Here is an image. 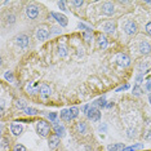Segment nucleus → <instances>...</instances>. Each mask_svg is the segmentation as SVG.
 <instances>
[{"label":"nucleus","mask_w":151,"mask_h":151,"mask_svg":"<svg viewBox=\"0 0 151 151\" xmlns=\"http://www.w3.org/2000/svg\"><path fill=\"white\" fill-rule=\"evenodd\" d=\"M94 106H99V107H106V98H105V96L104 97H101V98H98L97 101L94 102Z\"/></svg>","instance_id":"obj_23"},{"label":"nucleus","mask_w":151,"mask_h":151,"mask_svg":"<svg viewBox=\"0 0 151 151\" xmlns=\"http://www.w3.org/2000/svg\"><path fill=\"white\" fill-rule=\"evenodd\" d=\"M29 43H30V37L27 36L26 34H19V35L16 37V44L19 48H22V49L29 47Z\"/></svg>","instance_id":"obj_6"},{"label":"nucleus","mask_w":151,"mask_h":151,"mask_svg":"<svg viewBox=\"0 0 151 151\" xmlns=\"http://www.w3.org/2000/svg\"><path fill=\"white\" fill-rule=\"evenodd\" d=\"M50 16H52L53 18H56V21L60 23L61 27H66V26L68 25V19H67V17H66V16L61 14V13H56V12L50 13Z\"/></svg>","instance_id":"obj_9"},{"label":"nucleus","mask_w":151,"mask_h":151,"mask_svg":"<svg viewBox=\"0 0 151 151\" xmlns=\"http://www.w3.org/2000/svg\"><path fill=\"white\" fill-rule=\"evenodd\" d=\"M26 89H27V92H29V93H35V92H37V87L32 88V84H27Z\"/></svg>","instance_id":"obj_31"},{"label":"nucleus","mask_w":151,"mask_h":151,"mask_svg":"<svg viewBox=\"0 0 151 151\" xmlns=\"http://www.w3.org/2000/svg\"><path fill=\"white\" fill-rule=\"evenodd\" d=\"M58 143H60V137L57 134H52L49 137V139H48V145H49L50 149H56Z\"/></svg>","instance_id":"obj_15"},{"label":"nucleus","mask_w":151,"mask_h":151,"mask_svg":"<svg viewBox=\"0 0 151 151\" xmlns=\"http://www.w3.org/2000/svg\"><path fill=\"white\" fill-rule=\"evenodd\" d=\"M146 91H149V92H151V79H150V80L149 81H147V83H146Z\"/></svg>","instance_id":"obj_43"},{"label":"nucleus","mask_w":151,"mask_h":151,"mask_svg":"<svg viewBox=\"0 0 151 151\" xmlns=\"http://www.w3.org/2000/svg\"><path fill=\"white\" fill-rule=\"evenodd\" d=\"M23 112H25L26 115H29V116H35V115H37L39 114V110H36V109H34V107H27L23 110Z\"/></svg>","instance_id":"obj_20"},{"label":"nucleus","mask_w":151,"mask_h":151,"mask_svg":"<svg viewBox=\"0 0 151 151\" xmlns=\"http://www.w3.org/2000/svg\"><path fill=\"white\" fill-rule=\"evenodd\" d=\"M102 13L105 16H112L115 13V8H114V4L112 3H104L102 4Z\"/></svg>","instance_id":"obj_10"},{"label":"nucleus","mask_w":151,"mask_h":151,"mask_svg":"<svg viewBox=\"0 0 151 151\" xmlns=\"http://www.w3.org/2000/svg\"><path fill=\"white\" fill-rule=\"evenodd\" d=\"M87 130H88L87 123L79 122L78 124H76V132H78V133H80V134H84V133H87Z\"/></svg>","instance_id":"obj_19"},{"label":"nucleus","mask_w":151,"mask_h":151,"mask_svg":"<svg viewBox=\"0 0 151 151\" xmlns=\"http://www.w3.org/2000/svg\"><path fill=\"white\" fill-rule=\"evenodd\" d=\"M67 53H68V52H67V48L65 47V45H60V47H58V54H60V56L62 57V58L66 57Z\"/></svg>","instance_id":"obj_22"},{"label":"nucleus","mask_w":151,"mask_h":151,"mask_svg":"<svg viewBox=\"0 0 151 151\" xmlns=\"http://www.w3.org/2000/svg\"><path fill=\"white\" fill-rule=\"evenodd\" d=\"M147 68H149V65H147L146 62H141V63L138 65V70H139V71H143V73H146Z\"/></svg>","instance_id":"obj_29"},{"label":"nucleus","mask_w":151,"mask_h":151,"mask_svg":"<svg viewBox=\"0 0 151 151\" xmlns=\"http://www.w3.org/2000/svg\"><path fill=\"white\" fill-rule=\"evenodd\" d=\"M39 92H40V94H42L43 98H48L50 94H52V89H50V87H49V85H47V84H42V85H40Z\"/></svg>","instance_id":"obj_13"},{"label":"nucleus","mask_w":151,"mask_h":151,"mask_svg":"<svg viewBox=\"0 0 151 151\" xmlns=\"http://www.w3.org/2000/svg\"><path fill=\"white\" fill-rule=\"evenodd\" d=\"M54 132H56V134L58 137H63L65 134H66V129H65V127L61 125V124H58V123L54 124Z\"/></svg>","instance_id":"obj_17"},{"label":"nucleus","mask_w":151,"mask_h":151,"mask_svg":"<svg viewBox=\"0 0 151 151\" xmlns=\"http://www.w3.org/2000/svg\"><path fill=\"white\" fill-rule=\"evenodd\" d=\"M16 22V17L13 16V14H9V16H6V23H14Z\"/></svg>","instance_id":"obj_32"},{"label":"nucleus","mask_w":151,"mask_h":151,"mask_svg":"<svg viewBox=\"0 0 151 151\" xmlns=\"http://www.w3.org/2000/svg\"><path fill=\"white\" fill-rule=\"evenodd\" d=\"M124 149H125L124 143H112V145H109L107 146V150L109 151H123Z\"/></svg>","instance_id":"obj_18"},{"label":"nucleus","mask_w":151,"mask_h":151,"mask_svg":"<svg viewBox=\"0 0 151 151\" xmlns=\"http://www.w3.org/2000/svg\"><path fill=\"white\" fill-rule=\"evenodd\" d=\"M141 94H142V89L139 88L138 84H136L133 87V96H141Z\"/></svg>","instance_id":"obj_27"},{"label":"nucleus","mask_w":151,"mask_h":151,"mask_svg":"<svg viewBox=\"0 0 151 151\" xmlns=\"http://www.w3.org/2000/svg\"><path fill=\"white\" fill-rule=\"evenodd\" d=\"M145 30H146V32H147V34H149V35L151 36V21L146 23V27H145Z\"/></svg>","instance_id":"obj_37"},{"label":"nucleus","mask_w":151,"mask_h":151,"mask_svg":"<svg viewBox=\"0 0 151 151\" xmlns=\"http://www.w3.org/2000/svg\"><path fill=\"white\" fill-rule=\"evenodd\" d=\"M50 132V125L49 123H47L45 120H39L36 123V133L40 137H48Z\"/></svg>","instance_id":"obj_2"},{"label":"nucleus","mask_w":151,"mask_h":151,"mask_svg":"<svg viewBox=\"0 0 151 151\" xmlns=\"http://www.w3.org/2000/svg\"><path fill=\"white\" fill-rule=\"evenodd\" d=\"M26 16L29 17L30 19H36L37 17H39V8L34 4L26 6Z\"/></svg>","instance_id":"obj_8"},{"label":"nucleus","mask_w":151,"mask_h":151,"mask_svg":"<svg viewBox=\"0 0 151 151\" xmlns=\"http://www.w3.org/2000/svg\"><path fill=\"white\" fill-rule=\"evenodd\" d=\"M6 142H8V141H6V138H3V139H1V147H5V146H6Z\"/></svg>","instance_id":"obj_44"},{"label":"nucleus","mask_w":151,"mask_h":151,"mask_svg":"<svg viewBox=\"0 0 151 151\" xmlns=\"http://www.w3.org/2000/svg\"><path fill=\"white\" fill-rule=\"evenodd\" d=\"M149 102H150V105H151V93L149 94Z\"/></svg>","instance_id":"obj_46"},{"label":"nucleus","mask_w":151,"mask_h":151,"mask_svg":"<svg viewBox=\"0 0 151 151\" xmlns=\"http://www.w3.org/2000/svg\"><path fill=\"white\" fill-rule=\"evenodd\" d=\"M138 49H139L141 54H145V56H146V54L151 53V44L149 42H141Z\"/></svg>","instance_id":"obj_11"},{"label":"nucleus","mask_w":151,"mask_h":151,"mask_svg":"<svg viewBox=\"0 0 151 151\" xmlns=\"http://www.w3.org/2000/svg\"><path fill=\"white\" fill-rule=\"evenodd\" d=\"M70 4H71V5H74L75 8H80V6H83L84 1H83V0H80V1H71Z\"/></svg>","instance_id":"obj_34"},{"label":"nucleus","mask_w":151,"mask_h":151,"mask_svg":"<svg viewBox=\"0 0 151 151\" xmlns=\"http://www.w3.org/2000/svg\"><path fill=\"white\" fill-rule=\"evenodd\" d=\"M16 106H17V107H18L19 110H22V111H23V110H25V109L27 107L26 102L23 101V99H17V101H16Z\"/></svg>","instance_id":"obj_24"},{"label":"nucleus","mask_w":151,"mask_h":151,"mask_svg":"<svg viewBox=\"0 0 151 151\" xmlns=\"http://www.w3.org/2000/svg\"><path fill=\"white\" fill-rule=\"evenodd\" d=\"M102 30L106 32V34H114L115 32V23L112 22V21H107V22H105L104 25H102Z\"/></svg>","instance_id":"obj_12"},{"label":"nucleus","mask_w":151,"mask_h":151,"mask_svg":"<svg viewBox=\"0 0 151 151\" xmlns=\"http://www.w3.org/2000/svg\"><path fill=\"white\" fill-rule=\"evenodd\" d=\"M57 118H58L57 112H49V114H48V119H49L50 123H53V124L57 123Z\"/></svg>","instance_id":"obj_25"},{"label":"nucleus","mask_w":151,"mask_h":151,"mask_svg":"<svg viewBox=\"0 0 151 151\" xmlns=\"http://www.w3.org/2000/svg\"><path fill=\"white\" fill-rule=\"evenodd\" d=\"M106 128H107L106 124H101V125H99V128H98V130H99V132H106Z\"/></svg>","instance_id":"obj_42"},{"label":"nucleus","mask_w":151,"mask_h":151,"mask_svg":"<svg viewBox=\"0 0 151 151\" xmlns=\"http://www.w3.org/2000/svg\"><path fill=\"white\" fill-rule=\"evenodd\" d=\"M128 88H129V85H128V84H124V85H122V87L116 88V92H122V91H125V89H128Z\"/></svg>","instance_id":"obj_38"},{"label":"nucleus","mask_w":151,"mask_h":151,"mask_svg":"<svg viewBox=\"0 0 151 151\" xmlns=\"http://www.w3.org/2000/svg\"><path fill=\"white\" fill-rule=\"evenodd\" d=\"M116 63H118L120 67H128L130 65V58L128 54H125V53H119L118 56H116Z\"/></svg>","instance_id":"obj_5"},{"label":"nucleus","mask_w":151,"mask_h":151,"mask_svg":"<svg viewBox=\"0 0 151 151\" xmlns=\"http://www.w3.org/2000/svg\"><path fill=\"white\" fill-rule=\"evenodd\" d=\"M79 116V109L78 107H70V109H65L61 111L60 118L63 122H71V120L76 119Z\"/></svg>","instance_id":"obj_1"},{"label":"nucleus","mask_w":151,"mask_h":151,"mask_svg":"<svg viewBox=\"0 0 151 151\" xmlns=\"http://www.w3.org/2000/svg\"><path fill=\"white\" fill-rule=\"evenodd\" d=\"M145 139H151V130L147 132V134L145 136Z\"/></svg>","instance_id":"obj_45"},{"label":"nucleus","mask_w":151,"mask_h":151,"mask_svg":"<svg viewBox=\"0 0 151 151\" xmlns=\"http://www.w3.org/2000/svg\"><path fill=\"white\" fill-rule=\"evenodd\" d=\"M97 43H98V48L99 49H106L109 45V43H107V39H106V36L105 35H98L97 37Z\"/></svg>","instance_id":"obj_16"},{"label":"nucleus","mask_w":151,"mask_h":151,"mask_svg":"<svg viewBox=\"0 0 151 151\" xmlns=\"http://www.w3.org/2000/svg\"><path fill=\"white\" fill-rule=\"evenodd\" d=\"M136 136V130L134 129H128V134H127V137L128 138H132V137Z\"/></svg>","instance_id":"obj_36"},{"label":"nucleus","mask_w":151,"mask_h":151,"mask_svg":"<svg viewBox=\"0 0 151 151\" xmlns=\"http://www.w3.org/2000/svg\"><path fill=\"white\" fill-rule=\"evenodd\" d=\"M53 31L52 32H50V34H61V32H62V30H61V29H58V27H53Z\"/></svg>","instance_id":"obj_40"},{"label":"nucleus","mask_w":151,"mask_h":151,"mask_svg":"<svg viewBox=\"0 0 151 151\" xmlns=\"http://www.w3.org/2000/svg\"><path fill=\"white\" fill-rule=\"evenodd\" d=\"M49 36H50V32H49V30H48L45 26H42V27H39V29L36 30V37H37V40H40V42L47 40Z\"/></svg>","instance_id":"obj_7"},{"label":"nucleus","mask_w":151,"mask_h":151,"mask_svg":"<svg viewBox=\"0 0 151 151\" xmlns=\"http://www.w3.org/2000/svg\"><path fill=\"white\" fill-rule=\"evenodd\" d=\"M83 37H84V40L87 43H91V40H92V34L91 32H84L83 34Z\"/></svg>","instance_id":"obj_30"},{"label":"nucleus","mask_w":151,"mask_h":151,"mask_svg":"<svg viewBox=\"0 0 151 151\" xmlns=\"http://www.w3.org/2000/svg\"><path fill=\"white\" fill-rule=\"evenodd\" d=\"M137 30H138V27L133 19H129L124 23V32L127 35H134V34H137Z\"/></svg>","instance_id":"obj_4"},{"label":"nucleus","mask_w":151,"mask_h":151,"mask_svg":"<svg viewBox=\"0 0 151 151\" xmlns=\"http://www.w3.org/2000/svg\"><path fill=\"white\" fill-rule=\"evenodd\" d=\"M4 78H5V80H6V81H13V79H14L12 71H6V73L4 74Z\"/></svg>","instance_id":"obj_28"},{"label":"nucleus","mask_w":151,"mask_h":151,"mask_svg":"<svg viewBox=\"0 0 151 151\" xmlns=\"http://www.w3.org/2000/svg\"><path fill=\"white\" fill-rule=\"evenodd\" d=\"M57 4H58V6L61 8V11H63V12L67 11V9H66V3H65V1H58Z\"/></svg>","instance_id":"obj_35"},{"label":"nucleus","mask_w":151,"mask_h":151,"mask_svg":"<svg viewBox=\"0 0 151 151\" xmlns=\"http://www.w3.org/2000/svg\"><path fill=\"white\" fill-rule=\"evenodd\" d=\"M23 132V127L21 124H17V123H12L11 124V133L13 136H19Z\"/></svg>","instance_id":"obj_14"},{"label":"nucleus","mask_w":151,"mask_h":151,"mask_svg":"<svg viewBox=\"0 0 151 151\" xmlns=\"http://www.w3.org/2000/svg\"><path fill=\"white\" fill-rule=\"evenodd\" d=\"M13 151H26V147L23 145H19V143H17V145L14 146V149H13Z\"/></svg>","instance_id":"obj_33"},{"label":"nucleus","mask_w":151,"mask_h":151,"mask_svg":"<svg viewBox=\"0 0 151 151\" xmlns=\"http://www.w3.org/2000/svg\"><path fill=\"white\" fill-rule=\"evenodd\" d=\"M85 115H87V118L89 120H92V122H99V120H101V112H99V110L96 107V106H91Z\"/></svg>","instance_id":"obj_3"},{"label":"nucleus","mask_w":151,"mask_h":151,"mask_svg":"<svg viewBox=\"0 0 151 151\" xmlns=\"http://www.w3.org/2000/svg\"><path fill=\"white\" fill-rule=\"evenodd\" d=\"M141 149H143V143H134V145H132V146L125 147L123 151H136V150H141Z\"/></svg>","instance_id":"obj_21"},{"label":"nucleus","mask_w":151,"mask_h":151,"mask_svg":"<svg viewBox=\"0 0 151 151\" xmlns=\"http://www.w3.org/2000/svg\"><path fill=\"white\" fill-rule=\"evenodd\" d=\"M89 107H91V106H89V105H84L83 107H81V112H84V114H87V111L89 110Z\"/></svg>","instance_id":"obj_41"},{"label":"nucleus","mask_w":151,"mask_h":151,"mask_svg":"<svg viewBox=\"0 0 151 151\" xmlns=\"http://www.w3.org/2000/svg\"><path fill=\"white\" fill-rule=\"evenodd\" d=\"M78 27H79L80 30H84L85 32H92V27L88 26V25H85V23H81V22H80V23L78 25Z\"/></svg>","instance_id":"obj_26"},{"label":"nucleus","mask_w":151,"mask_h":151,"mask_svg":"<svg viewBox=\"0 0 151 151\" xmlns=\"http://www.w3.org/2000/svg\"><path fill=\"white\" fill-rule=\"evenodd\" d=\"M143 80V74H138L137 75V78H136V81H137V84H139L141 81Z\"/></svg>","instance_id":"obj_39"}]
</instances>
